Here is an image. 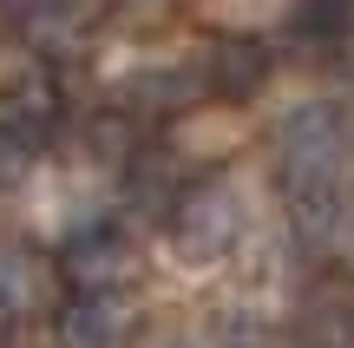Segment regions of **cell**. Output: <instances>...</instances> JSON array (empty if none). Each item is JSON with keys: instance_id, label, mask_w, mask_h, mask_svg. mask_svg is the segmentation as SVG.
<instances>
[{"instance_id": "6da1fadb", "label": "cell", "mask_w": 354, "mask_h": 348, "mask_svg": "<svg viewBox=\"0 0 354 348\" xmlns=\"http://www.w3.org/2000/svg\"><path fill=\"white\" fill-rule=\"evenodd\" d=\"M282 184L289 191H335L342 178V158H348V131L342 112L328 105H302V112L282 118Z\"/></svg>"}, {"instance_id": "7a4b0ae2", "label": "cell", "mask_w": 354, "mask_h": 348, "mask_svg": "<svg viewBox=\"0 0 354 348\" xmlns=\"http://www.w3.org/2000/svg\"><path fill=\"white\" fill-rule=\"evenodd\" d=\"M138 276V250L118 223H92L66 244L59 257V283H73L79 296H118V289Z\"/></svg>"}, {"instance_id": "3957f363", "label": "cell", "mask_w": 354, "mask_h": 348, "mask_svg": "<svg viewBox=\"0 0 354 348\" xmlns=\"http://www.w3.org/2000/svg\"><path fill=\"white\" fill-rule=\"evenodd\" d=\"M269 73H276V53L256 33H216L210 46H203L197 86L216 92V99H230V105H243V99H256V92L269 86Z\"/></svg>"}, {"instance_id": "277c9868", "label": "cell", "mask_w": 354, "mask_h": 348, "mask_svg": "<svg viewBox=\"0 0 354 348\" xmlns=\"http://www.w3.org/2000/svg\"><path fill=\"white\" fill-rule=\"evenodd\" d=\"M59 348H131L138 336V302L125 296H73L53 322Z\"/></svg>"}, {"instance_id": "5b68a950", "label": "cell", "mask_w": 354, "mask_h": 348, "mask_svg": "<svg viewBox=\"0 0 354 348\" xmlns=\"http://www.w3.org/2000/svg\"><path fill=\"white\" fill-rule=\"evenodd\" d=\"M236 230H243V217H236V197L230 191H190L184 204L171 210V237L184 244L190 263L223 257V250L236 244Z\"/></svg>"}, {"instance_id": "8992f818", "label": "cell", "mask_w": 354, "mask_h": 348, "mask_svg": "<svg viewBox=\"0 0 354 348\" xmlns=\"http://www.w3.org/2000/svg\"><path fill=\"white\" fill-rule=\"evenodd\" d=\"M125 191H131V210H145V217L171 223V210L184 204L197 184H190L165 152H131V165H125Z\"/></svg>"}, {"instance_id": "52a82bcc", "label": "cell", "mask_w": 354, "mask_h": 348, "mask_svg": "<svg viewBox=\"0 0 354 348\" xmlns=\"http://www.w3.org/2000/svg\"><path fill=\"white\" fill-rule=\"evenodd\" d=\"M53 289H59V270L46 257H33L26 244H0V309L13 322L26 309H39V302H53Z\"/></svg>"}, {"instance_id": "ba28073f", "label": "cell", "mask_w": 354, "mask_h": 348, "mask_svg": "<svg viewBox=\"0 0 354 348\" xmlns=\"http://www.w3.org/2000/svg\"><path fill=\"white\" fill-rule=\"evenodd\" d=\"M348 33H354V0H295L289 39L302 53H335Z\"/></svg>"}, {"instance_id": "9c48e42d", "label": "cell", "mask_w": 354, "mask_h": 348, "mask_svg": "<svg viewBox=\"0 0 354 348\" xmlns=\"http://www.w3.org/2000/svg\"><path fill=\"white\" fill-rule=\"evenodd\" d=\"M86 145H92V158H105V165H131V152H138V131H131V118L99 112V118L86 125Z\"/></svg>"}, {"instance_id": "30bf717a", "label": "cell", "mask_w": 354, "mask_h": 348, "mask_svg": "<svg viewBox=\"0 0 354 348\" xmlns=\"http://www.w3.org/2000/svg\"><path fill=\"white\" fill-rule=\"evenodd\" d=\"M190 86H197V73H138V79H131V99L165 112V105H184L190 99Z\"/></svg>"}, {"instance_id": "8fae6325", "label": "cell", "mask_w": 354, "mask_h": 348, "mask_svg": "<svg viewBox=\"0 0 354 348\" xmlns=\"http://www.w3.org/2000/svg\"><path fill=\"white\" fill-rule=\"evenodd\" d=\"M7 7L33 13V20H59V13H79V7H86V0H7Z\"/></svg>"}, {"instance_id": "7c38bea8", "label": "cell", "mask_w": 354, "mask_h": 348, "mask_svg": "<svg viewBox=\"0 0 354 348\" xmlns=\"http://www.w3.org/2000/svg\"><path fill=\"white\" fill-rule=\"evenodd\" d=\"M0 348H13V315L0 309Z\"/></svg>"}, {"instance_id": "4fadbf2b", "label": "cell", "mask_w": 354, "mask_h": 348, "mask_svg": "<svg viewBox=\"0 0 354 348\" xmlns=\"http://www.w3.org/2000/svg\"><path fill=\"white\" fill-rule=\"evenodd\" d=\"M125 7H138V13H158V7H171V0H125Z\"/></svg>"}]
</instances>
